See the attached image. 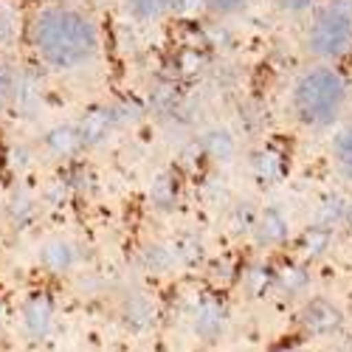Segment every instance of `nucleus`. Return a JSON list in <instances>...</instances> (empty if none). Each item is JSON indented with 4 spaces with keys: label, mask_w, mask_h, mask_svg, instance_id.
Instances as JSON below:
<instances>
[{
    "label": "nucleus",
    "mask_w": 352,
    "mask_h": 352,
    "mask_svg": "<svg viewBox=\"0 0 352 352\" xmlns=\"http://www.w3.org/2000/svg\"><path fill=\"white\" fill-rule=\"evenodd\" d=\"M23 54L48 82L85 87L107 65L99 17L71 0H45L25 9Z\"/></svg>",
    "instance_id": "1"
},
{
    "label": "nucleus",
    "mask_w": 352,
    "mask_h": 352,
    "mask_svg": "<svg viewBox=\"0 0 352 352\" xmlns=\"http://www.w3.org/2000/svg\"><path fill=\"white\" fill-rule=\"evenodd\" d=\"M352 76L338 65L305 63L287 82V116L307 133H333L349 113Z\"/></svg>",
    "instance_id": "2"
},
{
    "label": "nucleus",
    "mask_w": 352,
    "mask_h": 352,
    "mask_svg": "<svg viewBox=\"0 0 352 352\" xmlns=\"http://www.w3.org/2000/svg\"><path fill=\"white\" fill-rule=\"evenodd\" d=\"M299 48L307 63H352V0H321L299 23Z\"/></svg>",
    "instance_id": "3"
},
{
    "label": "nucleus",
    "mask_w": 352,
    "mask_h": 352,
    "mask_svg": "<svg viewBox=\"0 0 352 352\" xmlns=\"http://www.w3.org/2000/svg\"><path fill=\"white\" fill-rule=\"evenodd\" d=\"M23 32H25V6L17 0H0V56L23 54Z\"/></svg>",
    "instance_id": "4"
},
{
    "label": "nucleus",
    "mask_w": 352,
    "mask_h": 352,
    "mask_svg": "<svg viewBox=\"0 0 352 352\" xmlns=\"http://www.w3.org/2000/svg\"><path fill=\"white\" fill-rule=\"evenodd\" d=\"M186 3L189 0H119V9L135 25H153L184 12Z\"/></svg>",
    "instance_id": "5"
},
{
    "label": "nucleus",
    "mask_w": 352,
    "mask_h": 352,
    "mask_svg": "<svg viewBox=\"0 0 352 352\" xmlns=\"http://www.w3.org/2000/svg\"><path fill=\"white\" fill-rule=\"evenodd\" d=\"M327 161L336 178L344 186H352V119H344L333 130L327 144Z\"/></svg>",
    "instance_id": "6"
},
{
    "label": "nucleus",
    "mask_w": 352,
    "mask_h": 352,
    "mask_svg": "<svg viewBox=\"0 0 352 352\" xmlns=\"http://www.w3.org/2000/svg\"><path fill=\"white\" fill-rule=\"evenodd\" d=\"M23 321H25L28 336H32V338H43L48 333V324H51V307H48V302L45 299H34L32 305L25 307Z\"/></svg>",
    "instance_id": "7"
},
{
    "label": "nucleus",
    "mask_w": 352,
    "mask_h": 352,
    "mask_svg": "<svg viewBox=\"0 0 352 352\" xmlns=\"http://www.w3.org/2000/svg\"><path fill=\"white\" fill-rule=\"evenodd\" d=\"M197 3L212 17H234V14H243L251 6H256L259 0H197Z\"/></svg>",
    "instance_id": "8"
},
{
    "label": "nucleus",
    "mask_w": 352,
    "mask_h": 352,
    "mask_svg": "<svg viewBox=\"0 0 352 352\" xmlns=\"http://www.w3.org/2000/svg\"><path fill=\"white\" fill-rule=\"evenodd\" d=\"M318 3H321V0H271V6H274V12L279 17L296 20V23H302Z\"/></svg>",
    "instance_id": "9"
},
{
    "label": "nucleus",
    "mask_w": 352,
    "mask_h": 352,
    "mask_svg": "<svg viewBox=\"0 0 352 352\" xmlns=\"http://www.w3.org/2000/svg\"><path fill=\"white\" fill-rule=\"evenodd\" d=\"M17 3H23V6L28 9V6H37V3H45V0H17Z\"/></svg>",
    "instance_id": "10"
}]
</instances>
